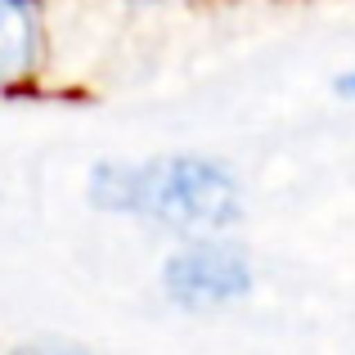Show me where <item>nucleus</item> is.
<instances>
[{
    "instance_id": "f257e3e1",
    "label": "nucleus",
    "mask_w": 355,
    "mask_h": 355,
    "mask_svg": "<svg viewBox=\"0 0 355 355\" xmlns=\"http://www.w3.org/2000/svg\"><path fill=\"white\" fill-rule=\"evenodd\" d=\"M86 202L99 216L135 220L171 239L230 234L243 220L234 166L211 153L99 157L86 171Z\"/></svg>"
},
{
    "instance_id": "f03ea898",
    "label": "nucleus",
    "mask_w": 355,
    "mask_h": 355,
    "mask_svg": "<svg viewBox=\"0 0 355 355\" xmlns=\"http://www.w3.org/2000/svg\"><path fill=\"white\" fill-rule=\"evenodd\" d=\"M257 288V266L248 248H239L230 234L175 239V248L157 266V293L166 306L184 315L230 311Z\"/></svg>"
},
{
    "instance_id": "7ed1b4c3",
    "label": "nucleus",
    "mask_w": 355,
    "mask_h": 355,
    "mask_svg": "<svg viewBox=\"0 0 355 355\" xmlns=\"http://www.w3.org/2000/svg\"><path fill=\"white\" fill-rule=\"evenodd\" d=\"M50 72V0H0V95H36Z\"/></svg>"
},
{
    "instance_id": "20e7f679",
    "label": "nucleus",
    "mask_w": 355,
    "mask_h": 355,
    "mask_svg": "<svg viewBox=\"0 0 355 355\" xmlns=\"http://www.w3.org/2000/svg\"><path fill=\"white\" fill-rule=\"evenodd\" d=\"M9 355H95V351L77 347V342H68V338H32V342H23V347H14Z\"/></svg>"
},
{
    "instance_id": "39448f33",
    "label": "nucleus",
    "mask_w": 355,
    "mask_h": 355,
    "mask_svg": "<svg viewBox=\"0 0 355 355\" xmlns=\"http://www.w3.org/2000/svg\"><path fill=\"white\" fill-rule=\"evenodd\" d=\"M333 90H338L342 99H355V68H351V72H342V77L333 81Z\"/></svg>"
}]
</instances>
